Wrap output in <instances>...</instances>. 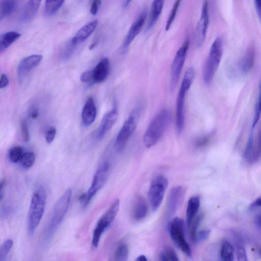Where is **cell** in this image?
<instances>
[{
	"label": "cell",
	"instance_id": "1",
	"mask_svg": "<svg viewBox=\"0 0 261 261\" xmlns=\"http://www.w3.org/2000/svg\"><path fill=\"white\" fill-rule=\"evenodd\" d=\"M72 190H65L54 205L49 223L43 233V242H49L55 235L66 216L71 202Z\"/></svg>",
	"mask_w": 261,
	"mask_h": 261
},
{
	"label": "cell",
	"instance_id": "2",
	"mask_svg": "<svg viewBox=\"0 0 261 261\" xmlns=\"http://www.w3.org/2000/svg\"><path fill=\"white\" fill-rule=\"evenodd\" d=\"M171 120L170 112L167 110L161 111L151 121L143 138L145 146L150 149L155 146L166 132Z\"/></svg>",
	"mask_w": 261,
	"mask_h": 261
},
{
	"label": "cell",
	"instance_id": "3",
	"mask_svg": "<svg viewBox=\"0 0 261 261\" xmlns=\"http://www.w3.org/2000/svg\"><path fill=\"white\" fill-rule=\"evenodd\" d=\"M47 193L42 187L38 188L33 195L28 214V232L34 235L38 226L46 207Z\"/></svg>",
	"mask_w": 261,
	"mask_h": 261
},
{
	"label": "cell",
	"instance_id": "4",
	"mask_svg": "<svg viewBox=\"0 0 261 261\" xmlns=\"http://www.w3.org/2000/svg\"><path fill=\"white\" fill-rule=\"evenodd\" d=\"M196 75L193 67L189 68L185 74L177 97L176 104V128L178 135H181L185 127V104L187 92L190 89Z\"/></svg>",
	"mask_w": 261,
	"mask_h": 261
},
{
	"label": "cell",
	"instance_id": "5",
	"mask_svg": "<svg viewBox=\"0 0 261 261\" xmlns=\"http://www.w3.org/2000/svg\"><path fill=\"white\" fill-rule=\"evenodd\" d=\"M111 168V163L108 161L103 162L97 168L88 192L82 194L80 197L79 201L84 206L88 205L104 186L110 175Z\"/></svg>",
	"mask_w": 261,
	"mask_h": 261
},
{
	"label": "cell",
	"instance_id": "6",
	"mask_svg": "<svg viewBox=\"0 0 261 261\" xmlns=\"http://www.w3.org/2000/svg\"><path fill=\"white\" fill-rule=\"evenodd\" d=\"M223 54V40L217 37L214 41L206 59L203 70V79L206 84L212 81L215 73L219 67Z\"/></svg>",
	"mask_w": 261,
	"mask_h": 261
},
{
	"label": "cell",
	"instance_id": "7",
	"mask_svg": "<svg viewBox=\"0 0 261 261\" xmlns=\"http://www.w3.org/2000/svg\"><path fill=\"white\" fill-rule=\"evenodd\" d=\"M120 207V201L117 199L101 216L97 222L93 232L92 244L96 248L99 246L101 237L114 221Z\"/></svg>",
	"mask_w": 261,
	"mask_h": 261
},
{
	"label": "cell",
	"instance_id": "8",
	"mask_svg": "<svg viewBox=\"0 0 261 261\" xmlns=\"http://www.w3.org/2000/svg\"><path fill=\"white\" fill-rule=\"evenodd\" d=\"M140 111L137 109L134 111L126 119L118 132L115 141V148L118 153L125 149L130 137L132 136L137 126Z\"/></svg>",
	"mask_w": 261,
	"mask_h": 261
},
{
	"label": "cell",
	"instance_id": "9",
	"mask_svg": "<svg viewBox=\"0 0 261 261\" xmlns=\"http://www.w3.org/2000/svg\"><path fill=\"white\" fill-rule=\"evenodd\" d=\"M168 185V179L162 175L157 176L151 183L148 197L152 210L153 211H156L160 207L164 199Z\"/></svg>",
	"mask_w": 261,
	"mask_h": 261
},
{
	"label": "cell",
	"instance_id": "10",
	"mask_svg": "<svg viewBox=\"0 0 261 261\" xmlns=\"http://www.w3.org/2000/svg\"><path fill=\"white\" fill-rule=\"evenodd\" d=\"M169 234L172 241L188 258H191L190 246L185 236V223L180 218L173 219L169 226Z\"/></svg>",
	"mask_w": 261,
	"mask_h": 261
},
{
	"label": "cell",
	"instance_id": "11",
	"mask_svg": "<svg viewBox=\"0 0 261 261\" xmlns=\"http://www.w3.org/2000/svg\"><path fill=\"white\" fill-rule=\"evenodd\" d=\"M189 46V40L185 41L178 50L176 56L174 58L171 67L170 83V91L171 92L175 90L176 88L185 62L186 61Z\"/></svg>",
	"mask_w": 261,
	"mask_h": 261
},
{
	"label": "cell",
	"instance_id": "12",
	"mask_svg": "<svg viewBox=\"0 0 261 261\" xmlns=\"http://www.w3.org/2000/svg\"><path fill=\"white\" fill-rule=\"evenodd\" d=\"M209 24V5L207 0L203 2L201 16L196 29V44L201 47L205 41Z\"/></svg>",
	"mask_w": 261,
	"mask_h": 261
},
{
	"label": "cell",
	"instance_id": "13",
	"mask_svg": "<svg viewBox=\"0 0 261 261\" xmlns=\"http://www.w3.org/2000/svg\"><path fill=\"white\" fill-rule=\"evenodd\" d=\"M43 59L41 55H32L21 60L19 64L17 74L19 81L22 83L29 73L37 67Z\"/></svg>",
	"mask_w": 261,
	"mask_h": 261
},
{
	"label": "cell",
	"instance_id": "14",
	"mask_svg": "<svg viewBox=\"0 0 261 261\" xmlns=\"http://www.w3.org/2000/svg\"><path fill=\"white\" fill-rule=\"evenodd\" d=\"M118 117V112L115 106L105 114L97 130L96 138L98 140H102L105 137L116 123Z\"/></svg>",
	"mask_w": 261,
	"mask_h": 261
},
{
	"label": "cell",
	"instance_id": "15",
	"mask_svg": "<svg viewBox=\"0 0 261 261\" xmlns=\"http://www.w3.org/2000/svg\"><path fill=\"white\" fill-rule=\"evenodd\" d=\"M146 18V12L141 14L134 21L131 27H130L122 46V51L123 52L127 50L132 42L140 34L145 23Z\"/></svg>",
	"mask_w": 261,
	"mask_h": 261
},
{
	"label": "cell",
	"instance_id": "16",
	"mask_svg": "<svg viewBox=\"0 0 261 261\" xmlns=\"http://www.w3.org/2000/svg\"><path fill=\"white\" fill-rule=\"evenodd\" d=\"M185 191L182 186L173 188L169 193L167 205V215L170 217L176 213L184 197Z\"/></svg>",
	"mask_w": 261,
	"mask_h": 261
},
{
	"label": "cell",
	"instance_id": "17",
	"mask_svg": "<svg viewBox=\"0 0 261 261\" xmlns=\"http://www.w3.org/2000/svg\"><path fill=\"white\" fill-rule=\"evenodd\" d=\"M111 70L110 61L108 58H102L97 64L93 71V82L102 83L105 82L110 75Z\"/></svg>",
	"mask_w": 261,
	"mask_h": 261
},
{
	"label": "cell",
	"instance_id": "18",
	"mask_svg": "<svg viewBox=\"0 0 261 261\" xmlns=\"http://www.w3.org/2000/svg\"><path fill=\"white\" fill-rule=\"evenodd\" d=\"M97 114L96 107L92 97L87 100L83 108L82 112V121L85 127L92 125L95 120Z\"/></svg>",
	"mask_w": 261,
	"mask_h": 261
},
{
	"label": "cell",
	"instance_id": "19",
	"mask_svg": "<svg viewBox=\"0 0 261 261\" xmlns=\"http://www.w3.org/2000/svg\"><path fill=\"white\" fill-rule=\"evenodd\" d=\"M97 20H94L83 26L72 38L71 42L74 46L80 44L88 39L95 30Z\"/></svg>",
	"mask_w": 261,
	"mask_h": 261
},
{
	"label": "cell",
	"instance_id": "20",
	"mask_svg": "<svg viewBox=\"0 0 261 261\" xmlns=\"http://www.w3.org/2000/svg\"><path fill=\"white\" fill-rule=\"evenodd\" d=\"M41 0H28L25 5L20 19L24 22H28L36 16L39 8Z\"/></svg>",
	"mask_w": 261,
	"mask_h": 261
},
{
	"label": "cell",
	"instance_id": "21",
	"mask_svg": "<svg viewBox=\"0 0 261 261\" xmlns=\"http://www.w3.org/2000/svg\"><path fill=\"white\" fill-rule=\"evenodd\" d=\"M201 200L198 196H193L189 199L186 211V221L188 227L197 216Z\"/></svg>",
	"mask_w": 261,
	"mask_h": 261
},
{
	"label": "cell",
	"instance_id": "22",
	"mask_svg": "<svg viewBox=\"0 0 261 261\" xmlns=\"http://www.w3.org/2000/svg\"><path fill=\"white\" fill-rule=\"evenodd\" d=\"M255 60V50L250 47L246 51L244 56L239 63V68L242 73L246 74L251 71L254 67Z\"/></svg>",
	"mask_w": 261,
	"mask_h": 261
},
{
	"label": "cell",
	"instance_id": "23",
	"mask_svg": "<svg viewBox=\"0 0 261 261\" xmlns=\"http://www.w3.org/2000/svg\"><path fill=\"white\" fill-rule=\"evenodd\" d=\"M148 213V205L145 200L142 197L137 198L133 209V217L136 221H141L145 218Z\"/></svg>",
	"mask_w": 261,
	"mask_h": 261
},
{
	"label": "cell",
	"instance_id": "24",
	"mask_svg": "<svg viewBox=\"0 0 261 261\" xmlns=\"http://www.w3.org/2000/svg\"><path fill=\"white\" fill-rule=\"evenodd\" d=\"M165 2V0H154L151 7L150 19L148 25L149 29L156 23L162 14Z\"/></svg>",
	"mask_w": 261,
	"mask_h": 261
},
{
	"label": "cell",
	"instance_id": "25",
	"mask_svg": "<svg viewBox=\"0 0 261 261\" xmlns=\"http://www.w3.org/2000/svg\"><path fill=\"white\" fill-rule=\"evenodd\" d=\"M21 36L19 33L10 31L5 33L0 38V52H3L17 41Z\"/></svg>",
	"mask_w": 261,
	"mask_h": 261
},
{
	"label": "cell",
	"instance_id": "26",
	"mask_svg": "<svg viewBox=\"0 0 261 261\" xmlns=\"http://www.w3.org/2000/svg\"><path fill=\"white\" fill-rule=\"evenodd\" d=\"M18 5V0H2L0 6L1 19L8 17L15 12Z\"/></svg>",
	"mask_w": 261,
	"mask_h": 261
},
{
	"label": "cell",
	"instance_id": "27",
	"mask_svg": "<svg viewBox=\"0 0 261 261\" xmlns=\"http://www.w3.org/2000/svg\"><path fill=\"white\" fill-rule=\"evenodd\" d=\"M64 0H46L45 13L47 16L56 14L62 6Z\"/></svg>",
	"mask_w": 261,
	"mask_h": 261
},
{
	"label": "cell",
	"instance_id": "28",
	"mask_svg": "<svg viewBox=\"0 0 261 261\" xmlns=\"http://www.w3.org/2000/svg\"><path fill=\"white\" fill-rule=\"evenodd\" d=\"M221 258L224 261L234 260V248L230 242L224 241L221 249Z\"/></svg>",
	"mask_w": 261,
	"mask_h": 261
},
{
	"label": "cell",
	"instance_id": "29",
	"mask_svg": "<svg viewBox=\"0 0 261 261\" xmlns=\"http://www.w3.org/2000/svg\"><path fill=\"white\" fill-rule=\"evenodd\" d=\"M129 256V248L125 243L118 245L113 254V260L117 261H125Z\"/></svg>",
	"mask_w": 261,
	"mask_h": 261
},
{
	"label": "cell",
	"instance_id": "30",
	"mask_svg": "<svg viewBox=\"0 0 261 261\" xmlns=\"http://www.w3.org/2000/svg\"><path fill=\"white\" fill-rule=\"evenodd\" d=\"M36 159V156L34 152L26 151L21 157L19 163L24 169H28L34 165Z\"/></svg>",
	"mask_w": 261,
	"mask_h": 261
},
{
	"label": "cell",
	"instance_id": "31",
	"mask_svg": "<svg viewBox=\"0 0 261 261\" xmlns=\"http://www.w3.org/2000/svg\"><path fill=\"white\" fill-rule=\"evenodd\" d=\"M160 260L162 261H178V256L172 248L167 247L161 252L159 256Z\"/></svg>",
	"mask_w": 261,
	"mask_h": 261
},
{
	"label": "cell",
	"instance_id": "32",
	"mask_svg": "<svg viewBox=\"0 0 261 261\" xmlns=\"http://www.w3.org/2000/svg\"><path fill=\"white\" fill-rule=\"evenodd\" d=\"M235 242L238 260L241 261H247L244 244L242 238L237 236Z\"/></svg>",
	"mask_w": 261,
	"mask_h": 261
},
{
	"label": "cell",
	"instance_id": "33",
	"mask_svg": "<svg viewBox=\"0 0 261 261\" xmlns=\"http://www.w3.org/2000/svg\"><path fill=\"white\" fill-rule=\"evenodd\" d=\"M24 153V151L22 147L20 146L15 147L9 151V159L11 162L13 163L19 162Z\"/></svg>",
	"mask_w": 261,
	"mask_h": 261
},
{
	"label": "cell",
	"instance_id": "34",
	"mask_svg": "<svg viewBox=\"0 0 261 261\" xmlns=\"http://www.w3.org/2000/svg\"><path fill=\"white\" fill-rule=\"evenodd\" d=\"M14 246V242L8 239L5 241L0 248V261H5L9 254L12 251Z\"/></svg>",
	"mask_w": 261,
	"mask_h": 261
},
{
	"label": "cell",
	"instance_id": "35",
	"mask_svg": "<svg viewBox=\"0 0 261 261\" xmlns=\"http://www.w3.org/2000/svg\"><path fill=\"white\" fill-rule=\"evenodd\" d=\"M203 219V215H199L195 217L191 225L188 227L189 230V235L191 241L193 242H195L196 235L198 232V228Z\"/></svg>",
	"mask_w": 261,
	"mask_h": 261
},
{
	"label": "cell",
	"instance_id": "36",
	"mask_svg": "<svg viewBox=\"0 0 261 261\" xmlns=\"http://www.w3.org/2000/svg\"><path fill=\"white\" fill-rule=\"evenodd\" d=\"M261 114V81L259 86V94L255 105V115L252 127L254 128L258 124Z\"/></svg>",
	"mask_w": 261,
	"mask_h": 261
},
{
	"label": "cell",
	"instance_id": "37",
	"mask_svg": "<svg viewBox=\"0 0 261 261\" xmlns=\"http://www.w3.org/2000/svg\"><path fill=\"white\" fill-rule=\"evenodd\" d=\"M181 1L182 0H176L175 4H174L172 7L170 14L167 20L166 27V29L167 31H168L170 29L174 20L175 19Z\"/></svg>",
	"mask_w": 261,
	"mask_h": 261
},
{
	"label": "cell",
	"instance_id": "38",
	"mask_svg": "<svg viewBox=\"0 0 261 261\" xmlns=\"http://www.w3.org/2000/svg\"><path fill=\"white\" fill-rule=\"evenodd\" d=\"M214 133L212 132L200 137L196 140L195 144V147L198 148H202L206 146L209 143Z\"/></svg>",
	"mask_w": 261,
	"mask_h": 261
},
{
	"label": "cell",
	"instance_id": "39",
	"mask_svg": "<svg viewBox=\"0 0 261 261\" xmlns=\"http://www.w3.org/2000/svg\"><path fill=\"white\" fill-rule=\"evenodd\" d=\"M21 135L25 142H28L30 138V132L28 125L25 119L21 121L20 124Z\"/></svg>",
	"mask_w": 261,
	"mask_h": 261
},
{
	"label": "cell",
	"instance_id": "40",
	"mask_svg": "<svg viewBox=\"0 0 261 261\" xmlns=\"http://www.w3.org/2000/svg\"><path fill=\"white\" fill-rule=\"evenodd\" d=\"M56 132V129L54 127H51L46 130L45 136L47 143L48 144H50L53 142V141L55 139Z\"/></svg>",
	"mask_w": 261,
	"mask_h": 261
},
{
	"label": "cell",
	"instance_id": "41",
	"mask_svg": "<svg viewBox=\"0 0 261 261\" xmlns=\"http://www.w3.org/2000/svg\"><path fill=\"white\" fill-rule=\"evenodd\" d=\"M210 231L209 230H203L197 232L196 235L195 242L199 243L207 239L210 235Z\"/></svg>",
	"mask_w": 261,
	"mask_h": 261
},
{
	"label": "cell",
	"instance_id": "42",
	"mask_svg": "<svg viewBox=\"0 0 261 261\" xmlns=\"http://www.w3.org/2000/svg\"><path fill=\"white\" fill-rule=\"evenodd\" d=\"M81 81L83 83L93 82V71L84 72L80 77Z\"/></svg>",
	"mask_w": 261,
	"mask_h": 261
},
{
	"label": "cell",
	"instance_id": "43",
	"mask_svg": "<svg viewBox=\"0 0 261 261\" xmlns=\"http://www.w3.org/2000/svg\"><path fill=\"white\" fill-rule=\"evenodd\" d=\"M101 5V0H93L91 8V14L93 16L96 15L99 12Z\"/></svg>",
	"mask_w": 261,
	"mask_h": 261
},
{
	"label": "cell",
	"instance_id": "44",
	"mask_svg": "<svg viewBox=\"0 0 261 261\" xmlns=\"http://www.w3.org/2000/svg\"><path fill=\"white\" fill-rule=\"evenodd\" d=\"M29 115L32 119L37 118L39 115V108L36 105L32 106L30 109Z\"/></svg>",
	"mask_w": 261,
	"mask_h": 261
},
{
	"label": "cell",
	"instance_id": "45",
	"mask_svg": "<svg viewBox=\"0 0 261 261\" xmlns=\"http://www.w3.org/2000/svg\"><path fill=\"white\" fill-rule=\"evenodd\" d=\"M9 79L5 74H2L1 75V80H0V88L4 89L9 85Z\"/></svg>",
	"mask_w": 261,
	"mask_h": 261
},
{
	"label": "cell",
	"instance_id": "46",
	"mask_svg": "<svg viewBox=\"0 0 261 261\" xmlns=\"http://www.w3.org/2000/svg\"><path fill=\"white\" fill-rule=\"evenodd\" d=\"M257 12L261 22V0H255Z\"/></svg>",
	"mask_w": 261,
	"mask_h": 261
},
{
	"label": "cell",
	"instance_id": "47",
	"mask_svg": "<svg viewBox=\"0 0 261 261\" xmlns=\"http://www.w3.org/2000/svg\"><path fill=\"white\" fill-rule=\"evenodd\" d=\"M261 207V197L257 199L250 206L251 209Z\"/></svg>",
	"mask_w": 261,
	"mask_h": 261
},
{
	"label": "cell",
	"instance_id": "48",
	"mask_svg": "<svg viewBox=\"0 0 261 261\" xmlns=\"http://www.w3.org/2000/svg\"><path fill=\"white\" fill-rule=\"evenodd\" d=\"M5 186V180H3L1 181L0 185V200L2 201L4 197V192Z\"/></svg>",
	"mask_w": 261,
	"mask_h": 261
},
{
	"label": "cell",
	"instance_id": "49",
	"mask_svg": "<svg viewBox=\"0 0 261 261\" xmlns=\"http://www.w3.org/2000/svg\"><path fill=\"white\" fill-rule=\"evenodd\" d=\"M255 223L257 227L261 229V212L256 216Z\"/></svg>",
	"mask_w": 261,
	"mask_h": 261
},
{
	"label": "cell",
	"instance_id": "50",
	"mask_svg": "<svg viewBox=\"0 0 261 261\" xmlns=\"http://www.w3.org/2000/svg\"><path fill=\"white\" fill-rule=\"evenodd\" d=\"M136 260L138 261H147L148 259L145 256L140 255L137 257Z\"/></svg>",
	"mask_w": 261,
	"mask_h": 261
},
{
	"label": "cell",
	"instance_id": "51",
	"mask_svg": "<svg viewBox=\"0 0 261 261\" xmlns=\"http://www.w3.org/2000/svg\"><path fill=\"white\" fill-rule=\"evenodd\" d=\"M96 44H97V41H95L92 43V44L90 47V49L93 50V49H94L95 47L96 46Z\"/></svg>",
	"mask_w": 261,
	"mask_h": 261
},
{
	"label": "cell",
	"instance_id": "52",
	"mask_svg": "<svg viewBox=\"0 0 261 261\" xmlns=\"http://www.w3.org/2000/svg\"><path fill=\"white\" fill-rule=\"evenodd\" d=\"M132 0H127L126 5H128L130 2H131Z\"/></svg>",
	"mask_w": 261,
	"mask_h": 261
},
{
	"label": "cell",
	"instance_id": "53",
	"mask_svg": "<svg viewBox=\"0 0 261 261\" xmlns=\"http://www.w3.org/2000/svg\"><path fill=\"white\" fill-rule=\"evenodd\" d=\"M259 254L261 258V248H259Z\"/></svg>",
	"mask_w": 261,
	"mask_h": 261
}]
</instances>
